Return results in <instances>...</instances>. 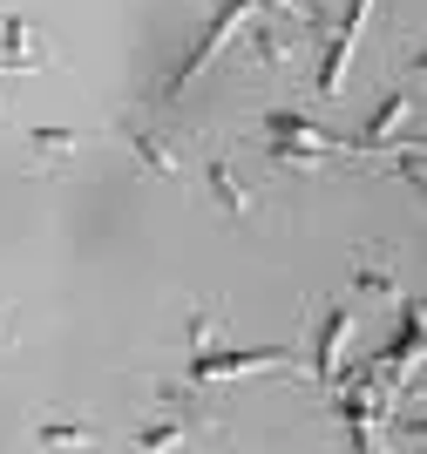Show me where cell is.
I'll use <instances>...</instances> for the list:
<instances>
[{"label":"cell","mask_w":427,"mask_h":454,"mask_svg":"<svg viewBox=\"0 0 427 454\" xmlns=\"http://www.w3.org/2000/svg\"><path fill=\"white\" fill-rule=\"evenodd\" d=\"M210 340H217V319L197 312V319H190V353H210Z\"/></svg>","instance_id":"obj_16"},{"label":"cell","mask_w":427,"mask_h":454,"mask_svg":"<svg viewBox=\"0 0 427 454\" xmlns=\"http://www.w3.org/2000/svg\"><path fill=\"white\" fill-rule=\"evenodd\" d=\"M184 434H190V420H163V427H143V434H136V448H177Z\"/></svg>","instance_id":"obj_14"},{"label":"cell","mask_w":427,"mask_h":454,"mask_svg":"<svg viewBox=\"0 0 427 454\" xmlns=\"http://www.w3.org/2000/svg\"><path fill=\"white\" fill-rule=\"evenodd\" d=\"M400 434H407V441H427V420H407V427H400Z\"/></svg>","instance_id":"obj_17"},{"label":"cell","mask_w":427,"mask_h":454,"mask_svg":"<svg viewBox=\"0 0 427 454\" xmlns=\"http://www.w3.org/2000/svg\"><path fill=\"white\" fill-rule=\"evenodd\" d=\"M346 333H353V312L333 305V312L319 319V346H312V380H319V387H333V380H339V346H346Z\"/></svg>","instance_id":"obj_5"},{"label":"cell","mask_w":427,"mask_h":454,"mask_svg":"<svg viewBox=\"0 0 427 454\" xmlns=\"http://www.w3.org/2000/svg\"><path fill=\"white\" fill-rule=\"evenodd\" d=\"M204 184H210V197H217L224 217H244V210H251V190L231 176V163H224V156H210V163H204Z\"/></svg>","instance_id":"obj_7"},{"label":"cell","mask_w":427,"mask_h":454,"mask_svg":"<svg viewBox=\"0 0 427 454\" xmlns=\"http://www.w3.org/2000/svg\"><path fill=\"white\" fill-rule=\"evenodd\" d=\"M41 448H89L95 427H82V420H55V427H35Z\"/></svg>","instance_id":"obj_11"},{"label":"cell","mask_w":427,"mask_h":454,"mask_svg":"<svg viewBox=\"0 0 427 454\" xmlns=\"http://www.w3.org/2000/svg\"><path fill=\"white\" fill-rule=\"evenodd\" d=\"M414 360H427V305H407V312H400V333H393V346L373 360V373L387 380L393 366H414Z\"/></svg>","instance_id":"obj_4"},{"label":"cell","mask_w":427,"mask_h":454,"mask_svg":"<svg viewBox=\"0 0 427 454\" xmlns=\"http://www.w3.org/2000/svg\"><path fill=\"white\" fill-rule=\"evenodd\" d=\"M0 340H7V325H0Z\"/></svg>","instance_id":"obj_19"},{"label":"cell","mask_w":427,"mask_h":454,"mask_svg":"<svg viewBox=\"0 0 427 454\" xmlns=\"http://www.w3.org/2000/svg\"><path fill=\"white\" fill-rule=\"evenodd\" d=\"M407 109H414V102H407V95H400V89H387V95H380V102H373V115H367V129H360L353 136V150H387V143H393V129H400V122H407Z\"/></svg>","instance_id":"obj_6"},{"label":"cell","mask_w":427,"mask_h":454,"mask_svg":"<svg viewBox=\"0 0 427 454\" xmlns=\"http://www.w3.org/2000/svg\"><path fill=\"white\" fill-rule=\"evenodd\" d=\"M265 136H298V143H319V150H339L333 136L319 129V122H305L298 109H272V115H265Z\"/></svg>","instance_id":"obj_9"},{"label":"cell","mask_w":427,"mask_h":454,"mask_svg":"<svg viewBox=\"0 0 427 454\" xmlns=\"http://www.w3.org/2000/svg\"><path fill=\"white\" fill-rule=\"evenodd\" d=\"M414 68H421V75H427V48H421V55H414Z\"/></svg>","instance_id":"obj_18"},{"label":"cell","mask_w":427,"mask_h":454,"mask_svg":"<svg viewBox=\"0 0 427 454\" xmlns=\"http://www.w3.org/2000/svg\"><path fill=\"white\" fill-rule=\"evenodd\" d=\"M292 346H251V353H190V387H210V380H238V373H265V366H285Z\"/></svg>","instance_id":"obj_3"},{"label":"cell","mask_w":427,"mask_h":454,"mask_svg":"<svg viewBox=\"0 0 427 454\" xmlns=\"http://www.w3.org/2000/svg\"><path fill=\"white\" fill-rule=\"evenodd\" d=\"M353 285H360V292H367V299H393V278H387V271H380V265L353 271Z\"/></svg>","instance_id":"obj_15"},{"label":"cell","mask_w":427,"mask_h":454,"mask_svg":"<svg viewBox=\"0 0 427 454\" xmlns=\"http://www.w3.org/2000/svg\"><path fill=\"white\" fill-rule=\"evenodd\" d=\"M244 20H251V0H217V14H210V27H204V41H197V48H190V55H184V61H177V75H170V82H163V95H184V89H190V82L204 75V61H210V55H217V48H224V41H231V35H238Z\"/></svg>","instance_id":"obj_1"},{"label":"cell","mask_w":427,"mask_h":454,"mask_svg":"<svg viewBox=\"0 0 427 454\" xmlns=\"http://www.w3.org/2000/svg\"><path fill=\"white\" fill-rule=\"evenodd\" d=\"M393 156V170H400V176H407V184L414 190H421V197H427V150H414V143H400V150H387Z\"/></svg>","instance_id":"obj_13"},{"label":"cell","mask_w":427,"mask_h":454,"mask_svg":"<svg viewBox=\"0 0 427 454\" xmlns=\"http://www.w3.org/2000/svg\"><path fill=\"white\" fill-rule=\"evenodd\" d=\"M244 48H251L265 68H272V61H285V35H279V27H265V20H251V27H244Z\"/></svg>","instance_id":"obj_10"},{"label":"cell","mask_w":427,"mask_h":454,"mask_svg":"<svg viewBox=\"0 0 427 454\" xmlns=\"http://www.w3.org/2000/svg\"><path fill=\"white\" fill-rule=\"evenodd\" d=\"M130 156L143 163L149 176H177V170H184V163H177V150H170L163 136H149V129H130Z\"/></svg>","instance_id":"obj_8"},{"label":"cell","mask_w":427,"mask_h":454,"mask_svg":"<svg viewBox=\"0 0 427 454\" xmlns=\"http://www.w3.org/2000/svg\"><path fill=\"white\" fill-rule=\"evenodd\" d=\"M367 14H373V0H346V20H339L333 35H326V61H319V95H339V82H346V61H353L360 35H367Z\"/></svg>","instance_id":"obj_2"},{"label":"cell","mask_w":427,"mask_h":454,"mask_svg":"<svg viewBox=\"0 0 427 454\" xmlns=\"http://www.w3.org/2000/svg\"><path fill=\"white\" fill-rule=\"evenodd\" d=\"M28 150H41V156H75V150H82V136H75V129H28Z\"/></svg>","instance_id":"obj_12"}]
</instances>
